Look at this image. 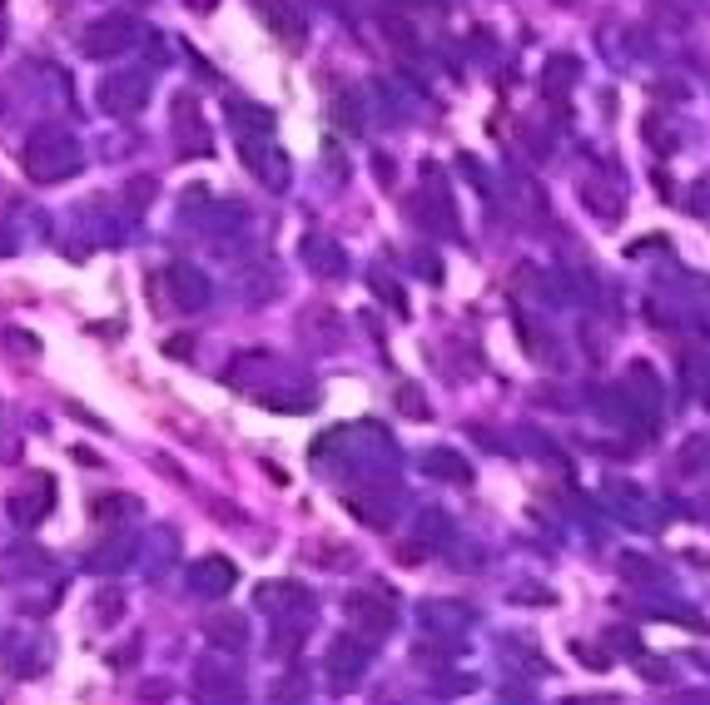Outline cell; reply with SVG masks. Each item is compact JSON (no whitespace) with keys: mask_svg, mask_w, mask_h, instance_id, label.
Wrapping results in <instances>:
<instances>
[{"mask_svg":"<svg viewBox=\"0 0 710 705\" xmlns=\"http://www.w3.org/2000/svg\"><path fill=\"white\" fill-rule=\"evenodd\" d=\"M348 616H353L363 631H388V626H393V606L378 601L373 591H353V596H348Z\"/></svg>","mask_w":710,"mask_h":705,"instance_id":"cell-6","label":"cell"},{"mask_svg":"<svg viewBox=\"0 0 710 705\" xmlns=\"http://www.w3.org/2000/svg\"><path fill=\"white\" fill-rule=\"evenodd\" d=\"M169 298L179 308H204L209 303V279L199 269H189V264H174L169 269Z\"/></svg>","mask_w":710,"mask_h":705,"instance_id":"cell-4","label":"cell"},{"mask_svg":"<svg viewBox=\"0 0 710 705\" xmlns=\"http://www.w3.org/2000/svg\"><path fill=\"white\" fill-rule=\"evenodd\" d=\"M586 199L596 204V214H601L606 224H616V219H621V209H616V194H611V189H586Z\"/></svg>","mask_w":710,"mask_h":705,"instance_id":"cell-13","label":"cell"},{"mask_svg":"<svg viewBox=\"0 0 710 705\" xmlns=\"http://www.w3.org/2000/svg\"><path fill=\"white\" fill-rule=\"evenodd\" d=\"M149 194H154V184H149V179H135V184H130V199H149Z\"/></svg>","mask_w":710,"mask_h":705,"instance_id":"cell-18","label":"cell"},{"mask_svg":"<svg viewBox=\"0 0 710 705\" xmlns=\"http://www.w3.org/2000/svg\"><path fill=\"white\" fill-rule=\"evenodd\" d=\"M130 40H135V20H130V15H105L100 25L85 30V50H90V55H115V50H125Z\"/></svg>","mask_w":710,"mask_h":705,"instance_id":"cell-2","label":"cell"},{"mask_svg":"<svg viewBox=\"0 0 710 705\" xmlns=\"http://www.w3.org/2000/svg\"><path fill=\"white\" fill-rule=\"evenodd\" d=\"M398 408H403V418H413V423H423V418H427V408H423V393H418L413 383H408V388L398 393Z\"/></svg>","mask_w":710,"mask_h":705,"instance_id":"cell-14","label":"cell"},{"mask_svg":"<svg viewBox=\"0 0 710 705\" xmlns=\"http://www.w3.org/2000/svg\"><path fill=\"white\" fill-rule=\"evenodd\" d=\"M189 586L199 591V596H224L229 586H234V562H224V557H204V562L189 566Z\"/></svg>","mask_w":710,"mask_h":705,"instance_id":"cell-5","label":"cell"},{"mask_svg":"<svg viewBox=\"0 0 710 705\" xmlns=\"http://www.w3.org/2000/svg\"><path fill=\"white\" fill-rule=\"evenodd\" d=\"M701 457H706V437H691V447L681 452V472H696V467H701Z\"/></svg>","mask_w":710,"mask_h":705,"instance_id":"cell-15","label":"cell"},{"mask_svg":"<svg viewBox=\"0 0 710 705\" xmlns=\"http://www.w3.org/2000/svg\"><path fill=\"white\" fill-rule=\"evenodd\" d=\"M264 15H269V25L279 30V40H284L288 50L303 45V30H308V25H303V15H298L288 0H264Z\"/></svg>","mask_w":710,"mask_h":705,"instance_id":"cell-7","label":"cell"},{"mask_svg":"<svg viewBox=\"0 0 710 705\" xmlns=\"http://www.w3.org/2000/svg\"><path fill=\"white\" fill-rule=\"evenodd\" d=\"M0 45H5V25H0Z\"/></svg>","mask_w":710,"mask_h":705,"instance_id":"cell-20","label":"cell"},{"mask_svg":"<svg viewBox=\"0 0 710 705\" xmlns=\"http://www.w3.org/2000/svg\"><path fill=\"white\" fill-rule=\"evenodd\" d=\"M25 169L35 184H60L70 174H80V144L70 130H40L25 149Z\"/></svg>","mask_w":710,"mask_h":705,"instance_id":"cell-1","label":"cell"},{"mask_svg":"<svg viewBox=\"0 0 710 705\" xmlns=\"http://www.w3.org/2000/svg\"><path fill=\"white\" fill-rule=\"evenodd\" d=\"M562 5H576V0H562Z\"/></svg>","mask_w":710,"mask_h":705,"instance_id":"cell-21","label":"cell"},{"mask_svg":"<svg viewBox=\"0 0 710 705\" xmlns=\"http://www.w3.org/2000/svg\"><path fill=\"white\" fill-rule=\"evenodd\" d=\"M308 264H313V269H323V274H338V269H343L338 249H333V244H323V239H318V244H308Z\"/></svg>","mask_w":710,"mask_h":705,"instance_id":"cell-12","label":"cell"},{"mask_svg":"<svg viewBox=\"0 0 710 705\" xmlns=\"http://www.w3.org/2000/svg\"><path fill=\"white\" fill-rule=\"evenodd\" d=\"M5 507H10V517H15L20 527H30V522H35V517H45V507H50V482L40 477V487H35V492H10V502H5Z\"/></svg>","mask_w":710,"mask_h":705,"instance_id":"cell-8","label":"cell"},{"mask_svg":"<svg viewBox=\"0 0 710 705\" xmlns=\"http://www.w3.org/2000/svg\"><path fill=\"white\" fill-rule=\"evenodd\" d=\"M576 75H581V65H576L571 55H557V60L547 65V85H557V90H571Z\"/></svg>","mask_w":710,"mask_h":705,"instance_id":"cell-11","label":"cell"},{"mask_svg":"<svg viewBox=\"0 0 710 705\" xmlns=\"http://www.w3.org/2000/svg\"><path fill=\"white\" fill-rule=\"evenodd\" d=\"M427 472H437V477H447V482H472V467H467L457 452H432V457H427Z\"/></svg>","mask_w":710,"mask_h":705,"instance_id":"cell-10","label":"cell"},{"mask_svg":"<svg viewBox=\"0 0 710 705\" xmlns=\"http://www.w3.org/2000/svg\"><path fill=\"white\" fill-rule=\"evenodd\" d=\"M100 601H105V606H100V611H95V621H110V616H120V611H125V606H120V591H115V596H110V591H105V596H100Z\"/></svg>","mask_w":710,"mask_h":705,"instance_id":"cell-16","label":"cell"},{"mask_svg":"<svg viewBox=\"0 0 710 705\" xmlns=\"http://www.w3.org/2000/svg\"><path fill=\"white\" fill-rule=\"evenodd\" d=\"M144 100H149L144 75H120V80H110V85L100 90V105H105L110 115H135Z\"/></svg>","mask_w":710,"mask_h":705,"instance_id":"cell-3","label":"cell"},{"mask_svg":"<svg viewBox=\"0 0 710 705\" xmlns=\"http://www.w3.org/2000/svg\"><path fill=\"white\" fill-rule=\"evenodd\" d=\"M189 5H194V10H214V0H189Z\"/></svg>","mask_w":710,"mask_h":705,"instance_id":"cell-19","label":"cell"},{"mask_svg":"<svg viewBox=\"0 0 710 705\" xmlns=\"http://www.w3.org/2000/svg\"><path fill=\"white\" fill-rule=\"evenodd\" d=\"M204 636H209L214 646H239V641H244V621H239V616H209V621H204Z\"/></svg>","mask_w":710,"mask_h":705,"instance_id":"cell-9","label":"cell"},{"mask_svg":"<svg viewBox=\"0 0 710 705\" xmlns=\"http://www.w3.org/2000/svg\"><path fill=\"white\" fill-rule=\"evenodd\" d=\"M398 557H403V566H423L427 562V552H423V547H413V542H403V547H398Z\"/></svg>","mask_w":710,"mask_h":705,"instance_id":"cell-17","label":"cell"}]
</instances>
